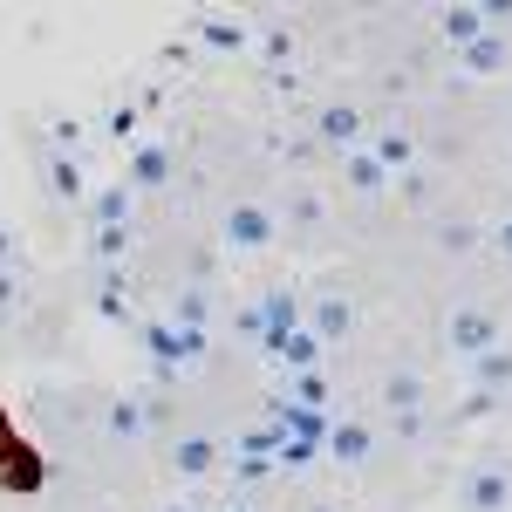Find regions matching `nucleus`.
<instances>
[{
	"label": "nucleus",
	"mask_w": 512,
	"mask_h": 512,
	"mask_svg": "<svg viewBox=\"0 0 512 512\" xmlns=\"http://www.w3.org/2000/svg\"><path fill=\"white\" fill-rule=\"evenodd\" d=\"M7 444H14V437H7V417H0V451H7Z\"/></svg>",
	"instance_id": "1"
}]
</instances>
